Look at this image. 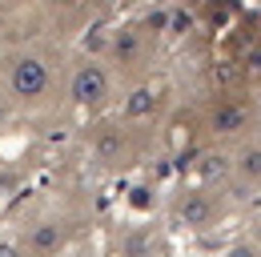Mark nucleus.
Instances as JSON below:
<instances>
[{
	"label": "nucleus",
	"mask_w": 261,
	"mask_h": 257,
	"mask_svg": "<svg viewBox=\"0 0 261 257\" xmlns=\"http://www.w3.org/2000/svg\"><path fill=\"white\" fill-rule=\"evenodd\" d=\"M48 85V68L40 61H16L12 64V93L16 96H40Z\"/></svg>",
	"instance_id": "obj_1"
},
{
	"label": "nucleus",
	"mask_w": 261,
	"mask_h": 257,
	"mask_svg": "<svg viewBox=\"0 0 261 257\" xmlns=\"http://www.w3.org/2000/svg\"><path fill=\"white\" fill-rule=\"evenodd\" d=\"M72 96H76L81 105H97L100 96H105V72H100L97 64H81V68H76V76H72Z\"/></svg>",
	"instance_id": "obj_2"
},
{
	"label": "nucleus",
	"mask_w": 261,
	"mask_h": 257,
	"mask_svg": "<svg viewBox=\"0 0 261 257\" xmlns=\"http://www.w3.org/2000/svg\"><path fill=\"white\" fill-rule=\"evenodd\" d=\"M245 173H253V177H257V173H261V157H257V153H253V157L245 153Z\"/></svg>",
	"instance_id": "obj_3"
}]
</instances>
